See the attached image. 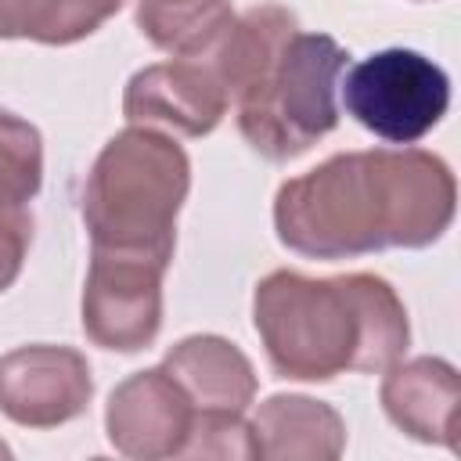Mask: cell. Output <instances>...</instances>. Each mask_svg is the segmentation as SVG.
<instances>
[{
	"label": "cell",
	"instance_id": "cell-1",
	"mask_svg": "<svg viewBox=\"0 0 461 461\" xmlns=\"http://www.w3.org/2000/svg\"><path fill=\"white\" fill-rule=\"evenodd\" d=\"M450 166L421 148L342 151L285 180L274 227L310 259H353L382 249H429L454 223Z\"/></svg>",
	"mask_w": 461,
	"mask_h": 461
},
{
	"label": "cell",
	"instance_id": "cell-2",
	"mask_svg": "<svg viewBox=\"0 0 461 461\" xmlns=\"http://www.w3.org/2000/svg\"><path fill=\"white\" fill-rule=\"evenodd\" d=\"M252 324L270 371L288 382L378 375L411 346L407 306L378 274L306 277L274 270L256 285Z\"/></svg>",
	"mask_w": 461,
	"mask_h": 461
},
{
	"label": "cell",
	"instance_id": "cell-3",
	"mask_svg": "<svg viewBox=\"0 0 461 461\" xmlns=\"http://www.w3.org/2000/svg\"><path fill=\"white\" fill-rule=\"evenodd\" d=\"M191 187L187 151L162 130L126 126L94 158L83 187L90 245L173 259L176 212Z\"/></svg>",
	"mask_w": 461,
	"mask_h": 461
},
{
	"label": "cell",
	"instance_id": "cell-4",
	"mask_svg": "<svg viewBox=\"0 0 461 461\" xmlns=\"http://www.w3.org/2000/svg\"><path fill=\"white\" fill-rule=\"evenodd\" d=\"M346 47L328 32L295 29L256 86L238 101V130L267 162H292L339 126Z\"/></svg>",
	"mask_w": 461,
	"mask_h": 461
},
{
	"label": "cell",
	"instance_id": "cell-5",
	"mask_svg": "<svg viewBox=\"0 0 461 461\" xmlns=\"http://www.w3.org/2000/svg\"><path fill=\"white\" fill-rule=\"evenodd\" d=\"M339 94L367 133L389 144H414L447 115L450 79L432 58L407 47H385L342 72Z\"/></svg>",
	"mask_w": 461,
	"mask_h": 461
},
{
	"label": "cell",
	"instance_id": "cell-6",
	"mask_svg": "<svg viewBox=\"0 0 461 461\" xmlns=\"http://www.w3.org/2000/svg\"><path fill=\"white\" fill-rule=\"evenodd\" d=\"M166 270H169L166 256L90 245V270L83 281L86 339L115 353L148 349L162 328Z\"/></svg>",
	"mask_w": 461,
	"mask_h": 461
},
{
	"label": "cell",
	"instance_id": "cell-7",
	"mask_svg": "<svg viewBox=\"0 0 461 461\" xmlns=\"http://www.w3.org/2000/svg\"><path fill=\"white\" fill-rule=\"evenodd\" d=\"M94 396V375L72 346H18L0 357V411L25 429L76 421Z\"/></svg>",
	"mask_w": 461,
	"mask_h": 461
},
{
	"label": "cell",
	"instance_id": "cell-8",
	"mask_svg": "<svg viewBox=\"0 0 461 461\" xmlns=\"http://www.w3.org/2000/svg\"><path fill=\"white\" fill-rule=\"evenodd\" d=\"M227 90L202 54H176L173 61L148 65L130 76L122 94V115L130 126L173 130L184 137H205L227 115Z\"/></svg>",
	"mask_w": 461,
	"mask_h": 461
},
{
	"label": "cell",
	"instance_id": "cell-9",
	"mask_svg": "<svg viewBox=\"0 0 461 461\" xmlns=\"http://www.w3.org/2000/svg\"><path fill=\"white\" fill-rule=\"evenodd\" d=\"M198 407L184 385L158 364L119 382L104 407V432L112 447L137 461L180 457L194 429Z\"/></svg>",
	"mask_w": 461,
	"mask_h": 461
},
{
	"label": "cell",
	"instance_id": "cell-10",
	"mask_svg": "<svg viewBox=\"0 0 461 461\" xmlns=\"http://www.w3.org/2000/svg\"><path fill=\"white\" fill-rule=\"evenodd\" d=\"M385 418L418 443H436L457 450V403L461 382L457 367L443 357H414L385 367L382 378Z\"/></svg>",
	"mask_w": 461,
	"mask_h": 461
},
{
	"label": "cell",
	"instance_id": "cell-11",
	"mask_svg": "<svg viewBox=\"0 0 461 461\" xmlns=\"http://www.w3.org/2000/svg\"><path fill=\"white\" fill-rule=\"evenodd\" d=\"M252 425L256 457L331 461L346 450V421L335 407L299 393H277L259 403Z\"/></svg>",
	"mask_w": 461,
	"mask_h": 461
},
{
	"label": "cell",
	"instance_id": "cell-12",
	"mask_svg": "<svg viewBox=\"0 0 461 461\" xmlns=\"http://www.w3.org/2000/svg\"><path fill=\"white\" fill-rule=\"evenodd\" d=\"M162 367L184 385L198 411H234L245 414L256 396L252 360L220 335H187L180 339Z\"/></svg>",
	"mask_w": 461,
	"mask_h": 461
},
{
	"label": "cell",
	"instance_id": "cell-13",
	"mask_svg": "<svg viewBox=\"0 0 461 461\" xmlns=\"http://www.w3.org/2000/svg\"><path fill=\"white\" fill-rule=\"evenodd\" d=\"M126 0H0V40L68 47L97 32Z\"/></svg>",
	"mask_w": 461,
	"mask_h": 461
},
{
	"label": "cell",
	"instance_id": "cell-14",
	"mask_svg": "<svg viewBox=\"0 0 461 461\" xmlns=\"http://www.w3.org/2000/svg\"><path fill=\"white\" fill-rule=\"evenodd\" d=\"M230 22V0H137V29L173 58L202 54Z\"/></svg>",
	"mask_w": 461,
	"mask_h": 461
},
{
	"label": "cell",
	"instance_id": "cell-15",
	"mask_svg": "<svg viewBox=\"0 0 461 461\" xmlns=\"http://www.w3.org/2000/svg\"><path fill=\"white\" fill-rule=\"evenodd\" d=\"M43 184V137L22 115L0 108V205H25Z\"/></svg>",
	"mask_w": 461,
	"mask_h": 461
},
{
	"label": "cell",
	"instance_id": "cell-16",
	"mask_svg": "<svg viewBox=\"0 0 461 461\" xmlns=\"http://www.w3.org/2000/svg\"><path fill=\"white\" fill-rule=\"evenodd\" d=\"M32 245V212L25 205H0V292H7Z\"/></svg>",
	"mask_w": 461,
	"mask_h": 461
},
{
	"label": "cell",
	"instance_id": "cell-17",
	"mask_svg": "<svg viewBox=\"0 0 461 461\" xmlns=\"http://www.w3.org/2000/svg\"><path fill=\"white\" fill-rule=\"evenodd\" d=\"M0 457H11V450H7V447H4V443H0Z\"/></svg>",
	"mask_w": 461,
	"mask_h": 461
}]
</instances>
